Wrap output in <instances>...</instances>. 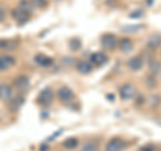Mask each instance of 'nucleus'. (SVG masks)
Wrapping results in <instances>:
<instances>
[{
  "label": "nucleus",
  "instance_id": "1",
  "mask_svg": "<svg viewBox=\"0 0 161 151\" xmlns=\"http://www.w3.org/2000/svg\"><path fill=\"white\" fill-rule=\"evenodd\" d=\"M12 18L18 24H24V23H27L30 18H31V12L27 11V9H24L22 7H18V8H14L12 9Z\"/></svg>",
  "mask_w": 161,
  "mask_h": 151
},
{
  "label": "nucleus",
  "instance_id": "2",
  "mask_svg": "<svg viewBox=\"0 0 161 151\" xmlns=\"http://www.w3.org/2000/svg\"><path fill=\"white\" fill-rule=\"evenodd\" d=\"M53 100H54V92H53V90L51 88H44V90H42V91L39 92L36 102L40 106H44V107H46V106L51 104Z\"/></svg>",
  "mask_w": 161,
  "mask_h": 151
},
{
  "label": "nucleus",
  "instance_id": "3",
  "mask_svg": "<svg viewBox=\"0 0 161 151\" xmlns=\"http://www.w3.org/2000/svg\"><path fill=\"white\" fill-rule=\"evenodd\" d=\"M134 95H136V87L133 84L126 83V84H124L122 87L119 88V96H121L122 100L132 99V98H134Z\"/></svg>",
  "mask_w": 161,
  "mask_h": 151
},
{
  "label": "nucleus",
  "instance_id": "4",
  "mask_svg": "<svg viewBox=\"0 0 161 151\" xmlns=\"http://www.w3.org/2000/svg\"><path fill=\"white\" fill-rule=\"evenodd\" d=\"M58 98L62 103H70L74 99V92L70 87L63 86V87H60L59 91H58Z\"/></svg>",
  "mask_w": 161,
  "mask_h": 151
},
{
  "label": "nucleus",
  "instance_id": "5",
  "mask_svg": "<svg viewBox=\"0 0 161 151\" xmlns=\"http://www.w3.org/2000/svg\"><path fill=\"white\" fill-rule=\"evenodd\" d=\"M125 147H126V143H125L122 139L113 138V139H110L108 142L105 150H106V151H122Z\"/></svg>",
  "mask_w": 161,
  "mask_h": 151
},
{
  "label": "nucleus",
  "instance_id": "6",
  "mask_svg": "<svg viewBox=\"0 0 161 151\" xmlns=\"http://www.w3.org/2000/svg\"><path fill=\"white\" fill-rule=\"evenodd\" d=\"M101 44H102V47L106 48V49H114L117 47V38L112 34H106L101 38Z\"/></svg>",
  "mask_w": 161,
  "mask_h": 151
},
{
  "label": "nucleus",
  "instance_id": "7",
  "mask_svg": "<svg viewBox=\"0 0 161 151\" xmlns=\"http://www.w3.org/2000/svg\"><path fill=\"white\" fill-rule=\"evenodd\" d=\"M16 59L11 55H0V71H6L15 66Z\"/></svg>",
  "mask_w": 161,
  "mask_h": 151
},
{
  "label": "nucleus",
  "instance_id": "8",
  "mask_svg": "<svg viewBox=\"0 0 161 151\" xmlns=\"http://www.w3.org/2000/svg\"><path fill=\"white\" fill-rule=\"evenodd\" d=\"M14 86L16 90H19V91H26V90H28V86H30L28 76L27 75H19L18 78H15Z\"/></svg>",
  "mask_w": 161,
  "mask_h": 151
},
{
  "label": "nucleus",
  "instance_id": "9",
  "mask_svg": "<svg viewBox=\"0 0 161 151\" xmlns=\"http://www.w3.org/2000/svg\"><path fill=\"white\" fill-rule=\"evenodd\" d=\"M109 62V58L106 54L103 52H94L92 54V56H90V63L94 64V66H103V64H106Z\"/></svg>",
  "mask_w": 161,
  "mask_h": 151
},
{
  "label": "nucleus",
  "instance_id": "10",
  "mask_svg": "<svg viewBox=\"0 0 161 151\" xmlns=\"http://www.w3.org/2000/svg\"><path fill=\"white\" fill-rule=\"evenodd\" d=\"M34 60H35V63H36L39 67H51L54 64V60L51 58L46 56V55H43V54L36 55V56L34 58Z\"/></svg>",
  "mask_w": 161,
  "mask_h": 151
},
{
  "label": "nucleus",
  "instance_id": "11",
  "mask_svg": "<svg viewBox=\"0 0 161 151\" xmlns=\"http://www.w3.org/2000/svg\"><path fill=\"white\" fill-rule=\"evenodd\" d=\"M0 99L4 102L12 99V88L8 84H0Z\"/></svg>",
  "mask_w": 161,
  "mask_h": 151
},
{
  "label": "nucleus",
  "instance_id": "12",
  "mask_svg": "<svg viewBox=\"0 0 161 151\" xmlns=\"http://www.w3.org/2000/svg\"><path fill=\"white\" fill-rule=\"evenodd\" d=\"M128 66L130 70H133V71H138V70H141L144 66V59L141 56H134L128 62Z\"/></svg>",
  "mask_w": 161,
  "mask_h": 151
},
{
  "label": "nucleus",
  "instance_id": "13",
  "mask_svg": "<svg viewBox=\"0 0 161 151\" xmlns=\"http://www.w3.org/2000/svg\"><path fill=\"white\" fill-rule=\"evenodd\" d=\"M77 70H78L80 74L86 75V74H90V72L93 71V67H92V63H87V62H78V63H77Z\"/></svg>",
  "mask_w": 161,
  "mask_h": 151
},
{
  "label": "nucleus",
  "instance_id": "14",
  "mask_svg": "<svg viewBox=\"0 0 161 151\" xmlns=\"http://www.w3.org/2000/svg\"><path fill=\"white\" fill-rule=\"evenodd\" d=\"M118 46H119V49L122 52H130V51H132V48H133V43H132V40H130V39L125 38V39H121V42L118 43Z\"/></svg>",
  "mask_w": 161,
  "mask_h": 151
},
{
  "label": "nucleus",
  "instance_id": "15",
  "mask_svg": "<svg viewBox=\"0 0 161 151\" xmlns=\"http://www.w3.org/2000/svg\"><path fill=\"white\" fill-rule=\"evenodd\" d=\"M161 44V35L160 34H156V35H152L148 40V47L149 48H157Z\"/></svg>",
  "mask_w": 161,
  "mask_h": 151
},
{
  "label": "nucleus",
  "instance_id": "16",
  "mask_svg": "<svg viewBox=\"0 0 161 151\" xmlns=\"http://www.w3.org/2000/svg\"><path fill=\"white\" fill-rule=\"evenodd\" d=\"M80 151H98V144H97V142H94V140H92V142H86L82 146Z\"/></svg>",
  "mask_w": 161,
  "mask_h": 151
},
{
  "label": "nucleus",
  "instance_id": "17",
  "mask_svg": "<svg viewBox=\"0 0 161 151\" xmlns=\"http://www.w3.org/2000/svg\"><path fill=\"white\" fill-rule=\"evenodd\" d=\"M78 146V139L77 138H69L63 142V147H66L69 150H73Z\"/></svg>",
  "mask_w": 161,
  "mask_h": 151
},
{
  "label": "nucleus",
  "instance_id": "18",
  "mask_svg": "<svg viewBox=\"0 0 161 151\" xmlns=\"http://www.w3.org/2000/svg\"><path fill=\"white\" fill-rule=\"evenodd\" d=\"M80 46H82V43H80V40L78 38H74V39L70 40V48H71L73 51H77V49H79Z\"/></svg>",
  "mask_w": 161,
  "mask_h": 151
},
{
  "label": "nucleus",
  "instance_id": "19",
  "mask_svg": "<svg viewBox=\"0 0 161 151\" xmlns=\"http://www.w3.org/2000/svg\"><path fill=\"white\" fill-rule=\"evenodd\" d=\"M30 2L36 8H44V7H47V4H48L47 0H30Z\"/></svg>",
  "mask_w": 161,
  "mask_h": 151
},
{
  "label": "nucleus",
  "instance_id": "20",
  "mask_svg": "<svg viewBox=\"0 0 161 151\" xmlns=\"http://www.w3.org/2000/svg\"><path fill=\"white\" fill-rule=\"evenodd\" d=\"M140 29H142V26H132V27H124L122 28V31L125 32H129V34H134V32H137L140 31Z\"/></svg>",
  "mask_w": 161,
  "mask_h": 151
},
{
  "label": "nucleus",
  "instance_id": "21",
  "mask_svg": "<svg viewBox=\"0 0 161 151\" xmlns=\"http://www.w3.org/2000/svg\"><path fill=\"white\" fill-rule=\"evenodd\" d=\"M150 70H152L153 72H158L160 70H161V66H160V63H157V62H153L152 64H150Z\"/></svg>",
  "mask_w": 161,
  "mask_h": 151
},
{
  "label": "nucleus",
  "instance_id": "22",
  "mask_svg": "<svg viewBox=\"0 0 161 151\" xmlns=\"http://www.w3.org/2000/svg\"><path fill=\"white\" fill-rule=\"evenodd\" d=\"M141 151H156V147L153 144H147V146H144V147L141 148Z\"/></svg>",
  "mask_w": 161,
  "mask_h": 151
},
{
  "label": "nucleus",
  "instance_id": "23",
  "mask_svg": "<svg viewBox=\"0 0 161 151\" xmlns=\"http://www.w3.org/2000/svg\"><path fill=\"white\" fill-rule=\"evenodd\" d=\"M4 19H6V11L3 8H0V22H3Z\"/></svg>",
  "mask_w": 161,
  "mask_h": 151
},
{
  "label": "nucleus",
  "instance_id": "24",
  "mask_svg": "<svg viewBox=\"0 0 161 151\" xmlns=\"http://www.w3.org/2000/svg\"><path fill=\"white\" fill-rule=\"evenodd\" d=\"M6 47H7V42H4V40H0V49L6 48Z\"/></svg>",
  "mask_w": 161,
  "mask_h": 151
},
{
  "label": "nucleus",
  "instance_id": "25",
  "mask_svg": "<svg viewBox=\"0 0 161 151\" xmlns=\"http://www.w3.org/2000/svg\"><path fill=\"white\" fill-rule=\"evenodd\" d=\"M108 99H109V100H114V95H113V94H109V95H108Z\"/></svg>",
  "mask_w": 161,
  "mask_h": 151
},
{
  "label": "nucleus",
  "instance_id": "26",
  "mask_svg": "<svg viewBox=\"0 0 161 151\" xmlns=\"http://www.w3.org/2000/svg\"><path fill=\"white\" fill-rule=\"evenodd\" d=\"M148 4H152V0H148Z\"/></svg>",
  "mask_w": 161,
  "mask_h": 151
},
{
  "label": "nucleus",
  "instance_id": "27",
  "mask_svg": "<svg viewBox=\"0 0 161 151\" xmlns=\"http://www.w3.org/2000/svg\"><path fill=\"white\" fill-rule=\"evenodd\" d=\"M57 2H60V0H57Z\"/></svg>",
  "mask_w": 161,
  "mask_h": 151
}]
</instances>
